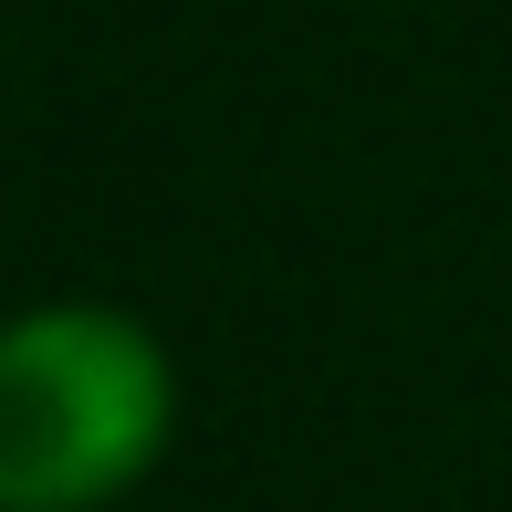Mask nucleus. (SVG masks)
<instances>
[{
    "instance_id": "1",
    "label": "nucleus",
    "mask_w": 512,
    "mask_h": 512,
    "mask_svg": "<svg viewBox=\"0 0 512 512\" xmlns=\"http://www.w3.org/2000/svg\"><path fill=\"white\" fill-rule=\"evenodd\" d=\"M178 439V356L147 314L53 293L0 314V512H105Z\"/></svg>"
}]
</instances>
